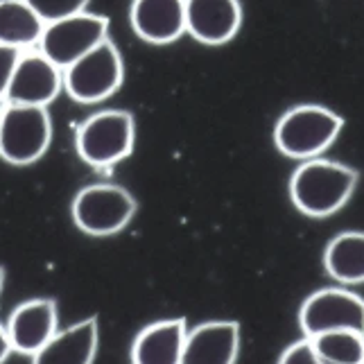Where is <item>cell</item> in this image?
I'll use <instances>...</instances> for the list:
<instances>
[{
  "instance_id": "1",
  "label": "cell",
  "mask_w": 364,
  "mask_h": 364,
  "mask_svg": "<svg viewBox=\"0 0 364 364\" xmlns=\"http://www.w3.org/2000/svg\"><path fill=\"white\" fill-rule=\"evenodd\" d=\"M358 186V172L337 161L310 159L290 179L292 204L308 218H328L346 206Z\"/></svg>"
},
{
  "instance_id": "2",
  "label": "cell",
  "mask_w": 364,
  "mask_h": 364,
  "mask_svg": "<svg viewBox=\"0 0 364 364\" xmlns=\"http://www.w3.org/2000/svg\"><path fill=\"white\" fill-rule=\"evenodd\" d=\"M344 120L321 105H299L276 122L274 143L285 156L310 161L326 152L340 136Z\"/></svg>"
},
{
  "instance_id": "3",
  "label": "cell",
  "mask_w": 364,
  "mask_h": 364,
  "mask_svg": "<svg viewBox=\"0 0 364 364\" xmlns=\"http://www.w3.org/2000/svg\"><path fill=\"white\" fill-rule=\"evenodd\" d=\"M134 138V116L120 109H107L80 124L75 147H77L80 159L89 166L111 168L132 154Z\"/></svg>"
},
{
  "instance_id": "4",
  "label": "cell",
  "mask_w": 364,
  "mask_h": 364,
  "mask_svg": "<svg viewBox=\"0 0 364 364\" xmlns=\"http://www.w3.org/2000/svg\"><path fill=\"white\" fill-rule=\"evenodd\" d=\"M53 138V122L46 107L5 105L0 120V156L11 166L39 161Z\"/></svg>"
},
{
  "instance_id": "5",
  "label": "cell",
  "mask_w": 364,
  "mask_h": 364,
  "mask_svg": "<svg viewBox=\"0 0 364 364\" xmlns=\"http://www.w3.org/2000/svg\"><path fill=\"white\" fill-rule=\"evenodd\" d=\"M136 213V199L116 183L86 186L73 199V222L84 233L105 237L122 231Z\"/></svg>"
},
{
  "instance_id": "6",
  "label": "cell",
  "mask_w": 364,
  "mask_h": 364,
  "mask_svg": "<svg viewBox=\"0 0 364 364\" xmlns=\"http://www.w3.org/2000/svg\"><path fill=\"white\" fill-rule=\"evenodd\" d=\"M122 75V57L116 43L107 39L64 70V89L82 105L102 102L120 89Z\"/></svg>"
},
{
  "instance_id": "7",
  "label": "cell",
  "mask_w": 364,
  "mask_h": 364,
  "mask_svg": "<svg viewBox=\"0 0 364 364\" xmlns=\"http://www.w3.org/2000/svg\"><path fill=\"white\" fill-rule=\"evenodd\" d=\"M107 16L82 11V14L48 23L39 41V53H43L61 70H66L86 53H91L93 48L107 41Z\"/></svg>"
},
{
  "instance_id": "8",
  "label": "cell",
  "mask_w": 364,
  "mask_h": 364,
  "mask_svg": "<svg viewBox=\"0 0 364 364\" xmlns=\"http://www.w3.org/2000/svg\"><path fill=\"white\" fill-rule=\"evenodd\" d=\"M299 323L306 337L335 331L364 333V299L342 287H326L304 301L299 310Z\"/></svg>"
},
{
  "instance_id": "9",
  "label": "cell",
  "mask_w": 364,
  "mask_h": 364,
  "mask_svg": "<svg viewBox=\"0 0 364 364\" xmlns=\"http://www.w3.org/2000/svg\"><path fill=\"white\" fill-rule=\"evenodd\" d=\"M64 89V70L43 53H23L5 95L7 105L48 107Z\"/></svg>"
},
{
  "instance_id": "10",
  "label": "cell",
  "mask_w": 364,
  "mask_h": 364,
  "mask_svg": "<svg viewBox=\"0 0 364 364\" xmlns=\"http://www.w3.org/2000/svg\"><path fill=\"white\" fill-rule=\"evenodd\" d=\"M240 0H186V32L199 43H229L240 32Z\"/></svg>"
},
{
  "instance_id": "11",
  "label": "cell",
  "mask_w": 364,
  "mask_h": 364,
  "mask_svg": "<svg viewBox=\"0 0 364 364\" xmlns=\"http://www.w3.org/2000/svg\"><path fill=\"white\" fill-rule=\"evenodd\" d=\"M57 304L53 299H32L18 306L7 321L11 348L34 355L57 335Z\"/></svg>"
},
{
  "instance_id": "12",
  "label": "cell",
  "mask_w": 364,
  "mask_h": 364,
  "mask_svg": "<svg viewBox=\"0 0 364 364\" xmlns=\"http://www.w3.org/2000/svg\"><path fill=\"white\" fill-rule=\"evenodd\" d=\"M129 23L147 43H174L186 34V0H134Z\"/></svg>"
},
{
  "instance_id": "13",
  "label": "cell",
  "mask_w": 364,
  "mask_h": 364,
  "mask_svg": "<svg viewBox=\"0 0 364 364\" xmlns=\"http://www.w3.org/2000/svg\"><path fill=\"white\" fill-rule=\"evenodd\" d=\"M240 353V326L206 321L188 331L181 364H235Z\"/></svg>"
},
{
  "instance_id": "14",
  "label": "cell",
  "mask_w": 364,
  "mask_h": 364,
  "mask_svg": "<svg viewBox=\"0 0 364 364\" xmlns=\"http://www.w3.org/2000/svg\"><path fill=\"white\" fill-rule=\"evenodd\" d=\"M186 335L183 319L149 323L134 340L132 364H181Z\"/></svg>"
},
{
  "instance_id": "15",
  "label": "cell",
  "mask_w": 364,
  "mask_h": 364,
  "mask_svg": "<svg viewBox=\"0 0 364 364\" xmlns=\"http://www.w3.org/2000/svg\"><path fill=\"white\" fill-rule=\"evenodd\" d=\"M97 350V319H84L66 331H57L32 364H93Z\"/></svg>"
},
{
  "instance_id": "16",
  "label": "cell",
  "mask_w": 364,
  "mask_h": 364,
  "mask_svg": "<svg viewBox=\"0 0 364 364\" xmlns=\"http://www.w3.org/2000/svg\"><path fill=\"white\" fill-rule=\"evenodd\" d=\"M46 23L25 0H0V43L25 50L39 46Z\"/></svg>"
},
{
  "instance_id": "17",
  "label": "cell",
  "mask_w": 364,
  "mask_h": 364,
  "mask_svg": "<svg viewBox=\"0 0 364 364\" xmlns=\"http://www.w3.org/2000/svg\"><path fill=\"white\" fill-rule=\"evenodd\" d=\"M323 267L340 283H364V233L346 231L335 235L326 247Z\"/></svg>"
},
{
  "instance_id": "18",
  "label": "cell",
  "mask_w": 364,
  "mask_h": 364,
  "mask_svg": "<svg viewBox=\"0 0 364 364\" xmlns=\"http://www.w3.org/2000/svg\"><path fill=\"white\" fill-rule=\"evenodd\" d=\"M310 340L323 364H364V333L335 331Z\"/></svg>"
},
{
  "instance_id": "19",
  "label": "cell",
  "mask_w": 364,
  "mask_h": 364,
  "mask_svg": "<svg viewBox=\"0 0 364 364\" xmlns=\"http://www.w3.org/2000/svg\"><path fill=\"white\" fill-rule=\"evenodd\" d=\"M25 3H28L48 25V23H55V21L68 18L75 14H82V11H86L89 0H25Z\"/></svg>"
},
{
  "instance_id": "20",
  "label": "cell",
  "mask_w": 364,
  "mask_h": 364,
  "mask_svg": "<svg viewBox=\"0 0 364 364\" xmlns=\"http://www.w3.org/2000/svg\"><path fill=\"white\" fill-rule=\"evenodd\" d=\"M279 364H323V362L319 360L310 337H304V340L294 342L292 346H287L283 350Z\"/></svg>"
},
{
  "instance_id": "21",
  "label": "cell",
  "mask_w": 364,
  "mask_h": 364,
  "mask_svg": "<svg viewBox=\"0 0 364 364\" xmlns=\"http://www.w3.org/2000/svg\"><path fill=\"white\" fill-rule=\"evenodd\" d=\"M21 55H23L21 50L0 43V100H5V95H7L11 75H14V70H16Z\"/></svg>"
},
{
  "instance_id": "22",
  "label": "cell",
  "mask_w": 364,
  "mask_h": 364,
  "mask_svg": "<svg viewBox=\"0 0 364 364\" xmlns=\"http://www.w3.org/2000/svg\"><path fill=\"white\" fill-rule=\"evenodd\" d=\"M11 342H9V335H7V326H3L0 323V364H3L7 358H9V353H11Z\"/></svg>"
},
{
  "instance_id": "23",
  "label": "cell",
  "mask_w": 364,
  "mask_h": 364,
  "mask_svg": "<svg viewBox=\"0 0 364 364\" xmlns=\"http://www.w3.org/2000/svg\"><path fill=\"white\" fill-rule=\"evenodd\" d=\"M3 285H5V272L0 267V290H3Z\"/></svg>"
},
{
  "instance_id": "24",
  "label": "cell",
  "mask_w": 364,
  "mask_h": 364,
  "mask_svg": "<svg viewBox=\"0 0 364 364\" xmlns=\"http://www.w3.org/2000/svg\"><path fill=\"white\" fill-rule=\"evenodd\" d=\"M0 120H3V107H0Z\"/></svg>"
}]
</instances>
